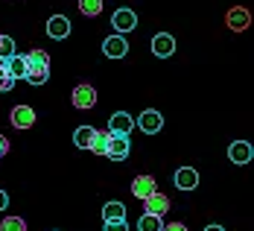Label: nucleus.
Returning <instances> with one entry per match:
<instances>
[{"mask_svg": "<svg viewBox=\"0 0 254 231\" xmlns=\"http://www.w3.org/2000/svg\"><path fill=\"white\" fill-rule=\"evenodd\" d=\"M70 100H73V108L88 111V108H94V105H97V91H94V85H76Z\"/></svg>", "mask_w": 254, "mask_h": 231, "instance_id": "1", "label": "nucleus"}, {"mask_svg": "<svg viewBox=\"0 0 254 231\" xmlns=\"http://www.w3.org/2000/svg\"><path fill=\"white\" fill-rule=\"evenodd\" d=\"M225 24L234 32H243V29H249V24H252V12L243 9V6H234V9H228V15H225Z\"/></svg>", "mask_w": 254, "mask_h": 231, "instance_id": "2", "label": "nucleus"}, {"mask_svg": "<svg viewBox=\"0 0 254 231\" xmlns=\"http://www.w3.org/2000/svg\"><path fill=\"white\" fill-rule=\"evenodd\" d=\"M111 26L123 35V32H131L134 26H137V15L131 12V9H117L114 15H111Z\"/></svg>", "mask_w": 254, "mask_h": 231, "instance_id": "3", "label": "nucleus"}, {"mask_svg": "<svg viewBox=\"0 0 254 231\" xmlns=\"http://www.w3.org/2000/svg\"><path fill=\"white\" fill-rule=\"evenodd\" d=\"M137 126L143 129L146 135H158V132L164 129V117H161V111H155V108H146V111L137 117Z\"/></svg>", "mask_w": 254, "mask_h": 231, "instance_id": "4", "label": "nucleus"}, {"mask_svg": "<svg viewBox=\"0 0 254 231\" xmlns=\"http://www.w3.org/2000/svg\"><path fill=\"white\" fill-rule=\"evenodd\" d=\"M102 53L108 56V59H123L128 53V44H126V38L117 32V35H111V38H105L102 41Z\"/></svg>", "mask_w": 254, "mask_h": 231, "instance_id": "5", "label": "nucleus"}, {"mask_svg": "<svg viewBox=\"0 0 254 231\" xmlns=\"http://www.w3.org/2000/svg\"><path fill=\"white\" fill-rule=\"evenodd\" d=\"M128 150H131L128 135H111V147H108V158L111 161H126Z\"/></svg>", "mask_w": 254, "mask_h": 231, "instance_id": "6", "label": "nucleus"}, {"mask_svg": "<svg viewBox=\"0 0 254 231\" xmlns=\"http://www.w3.org/2000/svg\"><path fill=\"white\" fill-rule=\"evenodd\" d=\"M152 53L158 59H167V56H173L176 53V38L173 35H167V32H158L152 38Z\"/></svg>", "mask_w": 254, "mask_h": 231, "instance_id": "7", "label": "nucleus"}, {"mask_svg": "<svg viewBox=\"0 0 254 231\" xmlns=\"http://www.w3.org/2000/svg\"><path fill=\"white\" fill-rule=\"evenodd\" d=\"M176 187L178 190H196L199 187V173L193 167H178L176 170Z\"/></svg>", "mask_w": 254, "mask_h": 231, "instance_id": "8", "label": "nucleus"}, {"mask_svg": "<svg viewBox=\"0 0 254 231\" xmlns=\"http://www.w3.org/2000/svg\"><path fill=\"white\" fill-rule=\"evenodd\" d=\"M252 155H254V150H252L249 141H234V144L228 147V158L234 161V164H249Z\"/></svg>", "mask_w": 254, "mask_h": 231, "instance_id": "9", "label": "nucleus"}, {"mask_svg": "<svg viewBox=\"0 0 254 231\" xmlns=\"http://www.w3.org/2000/svg\"><path fill=\"white\" fill-rule=\"evenodd\" d=\"M47 35L56 38V41L67 38V35H70V21H67L64 15H53L50 21H47Z\"/></svg>", "mask_w": 254, "mask_h": 231, "instance_id": "10", "label": "nucleus"}, {"mask_svg": "<svg viewBox=\"0 0 254 231\" xmlns=\"http://www.w3.org/2000/svg\"><path fill=\"white\" fill-rule=\"evenodd\" d=\"M137 120H131L126 111H117V114H111V120H108V132L111 135H128L131 129H134Z\"/></svg>", "mask_w": 254, "mask_h": 231, "instance_id": "11", "label": "nucleus"}, {"mask_svg": "<svg viewBox=\"0 0 254 231\" xmlns=\"http://www.w3.org/2000/svg\"><path fill=\"white\" fill-rule=\"evenodd\" d=\"M131 193L137 199H149L152 193H158V184H155L152 176H137V179L131 181Z\"/></svg>", "mask_w": 254, "mask_h": 231, "instance_id": "12", "label": "nucleus"}, {"mask_svg": "<svg viewBox=\"0 0 254 231\" xmlns=\"http://www.w3.org/2000/svg\"><path fill=\"white\" fill-rule=\"evenodd\" d=\"M35 123V111L29 105H15L12 108V126L15 129H29Z\"/></svg>", "mask_w": 254, "mask_h": 231, "instance_id": "13", "label": "nucleus"}, {"mask_svg": "<svg viewBox=\"0 0 254 231\" xmlns=\"http://www.w3.org/2000/svg\"><path fill=\"white\" fill-rule=\"evenodd\" d=\"M143 211L161 217V214H167V211H170V199H167L164 193H152L149 199H143Z\"/></svg>", "mask_w": 254, "mask_h": 231, "instance_id": "14", "label": "nucleus"}, {"mask_svg": "<svg viewBox=\"0 0 254 231\" xmlns=\"http://www.w3.org/2000/svg\"><path fill=\"white\" fill-rule=\"evenodd\" d=\"M6 68H9V74H12L15 79H26V74H29L26 56H21V53H15L12 59H6Z\"/></svg>", "mask_w": 254, "mask_h": 231, "instance_id": "15", "label": "nucleus"}, {"mask_svg": "<svg viewBox=\"0 0 254 231\" xmlns=\"http://www.w3.org/2000/svg\"><path fill=\"white\" fill-rule=\"evenodd\" d=\"M94 135H97V129H94V126H79L76 132H73V144H76L79 150H91Z\"/></svg>", "mask_w": 254, "mask_h": 231, "instance_id": "16", "label": "nucleus"}, {"mask_svg": "<svg viewBox=\"0 0 254 231\" xmlns=\"http://www.w3.org/2000/svg\"><path fill=\"white\" fill-rule=\"evenodd\" d=\"M137 231H164V220L158 214H143L137 220Z\"/></svg>", "mask_w": 254, "mask_h": 231, "instance_id": "17", "label": "nucleus"}, {"mask_svg": "<svg viewBox=\"0 0 254 231\" xmlns=\"http://www.w3.org/2000/svg\"><path fill=\"white\" fill-rule=\"evenodd\" d=\"M108 147H111V132H100V129H97V135H94V144H91V153L108 155Z\"/></svg>", "mask_w": 254, "mask_h": 231, "instance_id": "18", "label": "nucleus"}, {"mask_svg": "<svg viewBox=\"0 0 254 231\" xmlns=\"http://www.w3.org/2000/svg\"><path fill=\"white\" fill-rule=\"evenodd\" d=\"M102 217H105V223H111V220H126V205H123V202H108V205L102 208Z\"/></svg>", "mask_w": 254, "mask_h": 231, "instance_id": "19", "label": "nucleus"}, {"mask_svg": "<svg viewBox=\"0 0 254 231\" xmlns=\"http://www.w3.org/2000/svg\"><path fill=\"white\" fill-rule=\"evenodd\" d=\"M26 65H29V71L32 68H50V56L44 50H29L26 53Z\"/></svg>", "mask_w": 254, "mask_h": 231, "instance_id": "20", "label": "nucleus"}, {"mask_svg": "<svg viewBox=\"0 0 254 231\" xmlns=\"http://www.w3.org/2000/svg\"><path fill=\"white\" fill-rule=\"evenodd\" d=\"M79 12L88 18H97L102 12V0H79Z\"/></svg>", "mask_w": 254, "mask_h": 231, "instance_id": "21", "label": "nucleus"}, {"mask_svg": "<svg viewBox=\"0 0 254 231\" xmlns=\"http://www.w3.org/2000/svg\"><path fill=\"white\" fill-rule=\"evenodd\" d=\"M50 79V68H32L29 74H26V82L29 85H44Z\"/></svg>", "mask_w": 254, "mask_h": 231, "instance_id": "22", "label": "nucleus"}, {"mask_svg": "<svg viewBox=\"0 0 254 231\" xmlns=\"http://www.w3.org/2000/svg\"><path fill=\"white\" fill-rule=\"evenodd\" d=\"M0 231H26V223L21 220V217H3Z\"/></svg>", "mask_w": 254, "mask_h": 231, "instance_id": "23", "label": "nucleus"}, {"mask_svg": "<svg viewBox=\"0 0 254 231\" xmlns=\"http://www.w3.org/2000/svg\"><path fill=\"white\" fill-rule=\"evenodd\" d=\"M15 56V41L9 35H0V59H12Z\"/></svg>", "mask_w": 254, "mask_h": 231, "instance_id": "24", "label": "nucleus"}, {"mask_svg": "<svg viewBox=\"0 0 254 231\" xmlns=\"http://www.w3.org/2000/svg\"><path fill=\"white\" fill-rule=\"evenodd\" d=\"M15 82H18V79L9 74V68H6V71H0V91H3V94H6V91H12V85H15Z\"/></svg>", "mask_w": 254, "mask_h": 231, "instance_id": "25", "label": "nucleus"}, {"mask_svg": "<svg viewBox=\"0 0 254 231\" xmlns=\"http://www.w3.org/2000/svg\"><path fill=\"white\" fill-rule=\"evenodd\" d=\"M105 231H128V223L126 220H111V223H105Z\"/></svg>", "mask_w": 254, "mask_h": 231, "instance_id": "26", "label": "nucleus"}, {"mask_svg": "<svg viewBox=\"0 0 254 231\" xmlns=\"http://www.w3.org/2000/svg\"><path fill=\"white\" fill-rule=\"evenodd\" d=\"M164 231H187V226H184V223H167Z\"/></svg>", "mask_w": 254, "mask_h": 231, "instance_id": "27", "label": "nucleus"}, {"mask_svg": "<svg viewBox=\"0 0 254 231\" xmlns=\"http://www.w3.org/2000/svg\"><path fill=\"white\" fill-rule=\"evenodd\" d=\"M6 205H9V196H6V190H0V214L6 211Z\"/></svg>", "mask_w": 254, "mask_h": 231, "instance_id": "28", "label": "nucleus"}, {"mask_svg": "<svg viewBox=\"0 0 254 231\" xmlns=\"http://www.w3.org/2000/svg\"><path fill=\"white\" fill-rule=\"evenodd\" d=\"M9 153V141H6V138H3V135H0V158H3V155Z\"/></svg>", "mask_w": 254, "mask_h": 231, "instance_id": "29", "label": "nucleus"}, {"mask_svg": "<svg viewBox=\"0 0 254 231\" xmlns=\"http://www.w3.org/2000/svg\"><path fill=\"white\" fill-rule=\"evenodd\" d=\"M204 231H225V229H222V226H207Z\"/></svg>", "mask_w": 254, "mask_h": 231, "instance_id": "30", "label": "nucleus"}]
</instances>
